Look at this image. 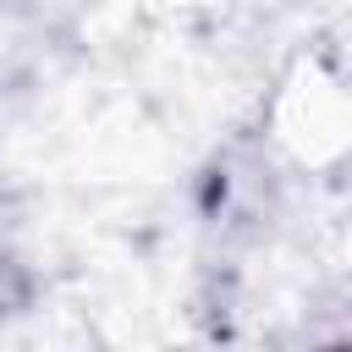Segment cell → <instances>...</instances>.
I'll list each match as a JSON object with an SVG mask.
<instances>
[{
  "mask_svg": "<svg viewBox=\"0 0 352 352\" xmlns=\"http://www.w3.org/2000/svg\"><path fill=\"white\" fill-rule=\"evenodd\" d=\"M270 138L302 170H336L341 165V148H346V94H341V77L319 55H302L280 77V88L270 99Z\"/></svg>",
  "mask_w": 352,
  "mask_h": 352,
  "instance_id": "cell-1",
  "label": "cell"
},
{
  "mask_svg": "<svg viewBox=\"0 0 352 352\" xmlns=\"http://www.w3.org/2000/svg\"><path fill=\"white\" fill-rule=\"evenodd\" d=\"M165 6H204V0H165Z\"/></svg>",
  "mask_w": 352,
  "mask_h": 352,
  "instance_id": "cell-2",
  "label": "cell"
}]
</instances>
